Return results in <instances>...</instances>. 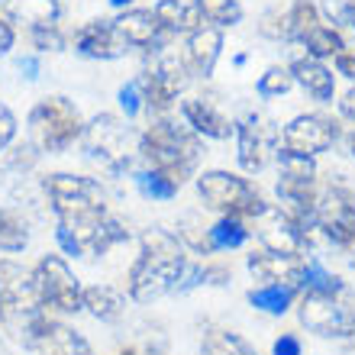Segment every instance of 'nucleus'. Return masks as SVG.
Returning a JSON list of instances; mask_svg holds the SVG:
<instances>
[{
	"instance_id": "nucleus-1",
	"label": "nucleus",
	"mask_w": 355,
	"mask_h": 355,
	"mask_svg": "<svg viewBox=\"0 0 355 355\" xmlns=\"http://www.w3.org/2000/svg\"><path fill=\"white\" fill-rule=\"evenodd\" d=\"M187 249L178 233L165 226H149L139 233V259L126 275V297L136 304H155L165 294H175L187 271Z\"/></svg>"
},
{
	"instance_id": "nucleus-2",
	"label": "nucleus",
	"mask_w": 355,
	"mask_h": 355,
	"mask_svg": "<svg viewBox=\"0 0 355 355\" xmlns=\"http://www.w3.org/2000/svg\"><path fill=\"white\" fill-rule=\"evenodd\" d=\"M204 155V139L184 120L175 116H152L139 132V162L146 168L168 175L175 184L197 178V165Z\"/></svg>"
},
{
	"instance_id": "nucleus-3",
	"label": "nucleus",
	"mask_w": 355,
	"mask_h": 355,
	"mask_svg": "<svg viewBox=\"0 0 355 355\" xmlns=\"http://www.w3.org/2000/svg\"><path fill=\"white\" fill-rule=\"evenodd\" d=\"M81 149L85 155L110 178H126L139 168V132L116 113H97L85 123L81 132Z\"/></svg>"
},
{
	"instance_id": "nucleus-4",
	"label": "nucleus",
	"mask_w": 355,
	"mask_h": 355,
	"mask_svg": "<svg viewBox=\"0 0 355 355\" xmlns=\"http://www.w3.org/2000/svg\"><path fill=\"white\" fill-rule=\"evenodd\" d=\"M26 126H29V142L39 152L58 155V152H68L81 139L85 116L78 110V103L68 101L65 94H52V97H42V101L33 103Z\"/></svg>"
},
{
	"instance_id": "nucleus-5",
	"label": "nucleus",
	"mask_w": 355,
	"mask_h": 355,
	"mask_svg": "<svg viewBox=\"0 0 355 355\" xmlns=\"http://www.w3.org/2000/svg\"><path fill=\"white\" fill-rule=\"evenodd\" d=\"M197 197L204 200L207 210H216L220 216H239V220H252L268 207V200L262 197V191L243 175L233 171L214 168V171H200L194 178Z\"/></svg>"
},
{
	"instance_id": "nucleus-6",
	"label": "nucleus",
	"mask_w": 355,
	"mask_h": 355,
	"mask_svg": "<svg viewBox=\"0 0 355 355\" xmlns=\"http://www.w3.org/2000/svg\"><path fill=\"white\" fill-rule=\"evenodd\" d=\"M130 239V230L120 216H113L110 210L81 216V220H65L55 223V243L58 249L71 259H94V255L110 252L113 245H120Z\"/></svg>"
},
{
	"instance_id": "nucleus-7",
	"label": "nucleus",
	"mask_w": 355,
	"mask_h": 355,
	"mask_svg": "<svg viewBox=\"0 0 355 355\" xmlns=\"http://www.w3.org/2000/svg\"><path fill=\"white\" fill-rule=\"evenodd\" d=\"M42 197H46L49 210L55 214V223L81 220V216L110 210L103 184L97 178H87V175H68V171L49 175L42 181Z\"/></svg>"
},
{
	"instance_id": "nucleus-8",
	"label": "nucleus",
	"mask_w": 355,
	"mask_h": 355,
	"mask_svg": "<svg viewBox=\"0 0 355 355\" xmlns=\"http://www.w3.org/2000/svg\"><path fill=\"white\" fill-rule=\"evenodd\" d=\"M33 278H36L42 310L62 313V317L85 310V284H81V278L71 271V265L62 255H42L33 265Z\"/></svg>"
},
{
	"instance_id": "nucleus-9",
	"label": "nucleus",
	"mask_w": 355,
	"mask_h": 355,
	"mask_svg": "<svg viewBox=\"0 0 355 355\" xmlns=\"http://www.w3.org/2000/svg\"><path fill=\"white\" fill-rule=\"evenodd\" d=\"M317 233L320 243L355 259V194L346 184L320 187L317 197Z\"/></svg>"
},
{
	"instance_id": "nucleus-10",
	"label": "nucleus",
	"mask_w": 355,
	"mask_h": 355,
	"mask_svg": "<svg viewBox=\"0 0 355 355\" xmlns=\"http://www.w3.org/2000/svg\"><path fill=\"white\" fill-rule=\"evenodd\" d=\"M300 323L323 339H352L355 336V300L349 294H310L297 297Z\"/></svg>"
},
{
	"instance_id": "nucleus-11",
	"label": "nucleus",
	"mask_w": 355,
	"mask_h": 355,
	"mask_svg": "<svg viewBox=\"0 0 355 355\" xmlns=\"http://www.w3.org/2000/svg\"><path fill=\"white\" fill-rule=\"evenodd\" d=\"M236 159H239V168L245 175H259V171L268 168V162L275 159L278 152V132L275 123L265 116V113L245 107L239 116H236Z\"/></svg>"
},
{
	"instance_id": "nucleus-12",
	"label": "nucleus",
	"mask_w": 355,
	"mask_h": 355,
	"mask_svg": "<svg viewBox=\"0 0 355 355\" xmlns=\"http://www.w3.org/2000/svg\"><path fill=\"white\" fill-rule=\"evenodd\" d=\"M343 139V126L339 120L327 113H300L291 123H284L278 132V149L294 152V155H307L317 159L320 152H329Z\"/></svg>"
},
{
	"instance_id": "nucleus-13",
	"label": "nucleus",
	"mask_w": 355,
	"mask_h": 355,
	"mask_svg": "<svg viewBox=\"0 0 355 355\" xmlns=\"http://www.w3.org/2000/svg\"><path fill=\"white\" fill-rule=\"evenodd\" d=\"M249 233L259 239L262 249L268 252H288V255H304L307 252V239L294 220H291L278 204H268L259 216L249 220Z\"/></svg>"
},
{
	"instance_id": "nucleus-14",
	"label": "nucleus",
	"mask_w": 355,
	"mask_h": 355,
	"mask_svg": "<svg viewBox=\"0 0 355 355\" xmlns=\"http://www.w3.org/2000/svg\"><path fill=\"white\" fill-rule=\"evenodd\" d=\"M178 113H181V120H184L200 139L226 142L236 136L233 116L220 107V101H216L214 94H191V97H181V101H178Z\"/></svg>"
},
{
	"instance_id": "nucleus-15",
	"label": "nucleus",
	"mask_w": 355,
	"mask_h": 355,
	"mask_svg": "<svg viewBox=\"0 0 355 355\" xmlns=\"http://www.w3.org/2000/svg\"><path fill=\"white\" fill-rule=\"evenodd\" d=\"M120 36L130 42V49H139L146 55H155L159 49H165L168 42H175L168 29L159 23L155 10L152 7H130V10H120V17L113 19Z\"/></svg>"
},
{
	"instance_id": "nucleus-16",
	"label": "nucleus",
	"mask_w": 355,
	"mask_h": 355,
	"mask_svg": "<svg viewBox=\"0 0 355 355\" xmlns=\"http://www.w3.org/2000/svg\"><path fill=\"white\" fill-rule=\"evenodd\" d=\"M75 52L94 62H116L130 52V42L120 36L113 19H87L75 29Z\"/></svg>"
},
{
	"instance_id": "nucleus-17",
	"label": "nucleus",
	"mask_w": 355,
	"mask_h": 355,
	"mask_svg": "<svg viewBox=\"0 0 355 355\" xmlns=\"http://www.w3.org/2000/svg\"><path fill=\"white\" fill-rule=\"evenodd\" d=\"M39 307L42 304H39L33 268H23L13 259H3L0 262V310H3V317L7 313H26V310H39Z\"/></svg>"
},
{
	"instance_id": "nucleus-18",
	"label": "nucleus",
	"mask_w": 355,
	"mask_h": 355,
	"mask_svg": "<svg viewBox=\"0 0 355 355\" xmlns=\"http://www.w3.org/2000/svg\"><path fill=\"white\" fill-rule=\"evenodd\" d=\"M307 255V252H304ZM304 255L288 252H268L259 249L245 259V268L259 284H288V288H304Z\"/></svg>"
},
{
	"instance_id": "nucleus-19",
	"label": "nucleus",
	"mask_w": 355,
	"mask_h": 355,
	"mask_svg": "<svg viewBox=\"0 0 355 355\" xmlns=\"http://www.w3.org/2000/svg\"><path fill=\"white\" fill-rule=\"evenodd\" d=\"M220 55H223V29L204 23V26H197L194 33L184 36L187 68H191V75L200 78V81H207V78L214 75Z\"/></svg>"
},
{
	"instance_id": "nucleus-20",
	"label": "nucleus",
	"mask_w": 355,
	"mask_h": 355,
	"mask_svg": "<svg viewBox=\"0 0 355 355\" xmlns=\"http://www.w3.org/2000/svg\"><path fill=\"white\" fill-rule=\"evenodd\" d=\"M288 68H291V75H294V85L307 94V97H313L317 103H329L336 97V75H333L320 58H310L307 52H304V55H297Z\"/></svg>"
},
{
	"instance_id": "nucleus-21",
	"label": "nucleus",
	"mask_w": 355,
	"mask_h": 355,
	"mask_svg": "<svg viewBox=\"0 0 355 355\" xmlns=\"http://www.w3.org/2000/svg\"><path fill=\"white\" fill-rule=\"evenodd\" d=\"M3 10L10 23H23L26 33L36 26H55L62 19V0H7Z\"/></svg>"
},
{
	"instance_id": "nucleus-22",
	"label": "nucleus",
	"mask_w": 355,
	"mask_h": 355,
	"mask_svg": "<svg viewBox=\"0 0 355 355\" xmlns=\"http://www.w3.org/2000/svg\"><path fill=\"white\" fill-rule=\"evenodd\" d=\"M152 10H155L159 23L168 29L175 39L194 33L197 26H204V17H200V10H197L194 0H159Z\"/></svg>"
},
{
	"instance_id": "nucleus-23",
	"label": "nucleus",
	"mask_w": 355,
	"mask_h": 355,
	"mask_svg": "<svg viewBox=\"0 0 355 355\" xmlns=\"http://www.w3.org/2000/svg\"><path fill=\"white\" fill-rule=\"evenodd\" d=\"M85 310L101 323H116L126 313V294L113 284H91L85 288Z\"/></svg>"
},
{
	"instance_id": "nucleus-24",
	"label": "nucleus",
	"mask_w": 355,
	"mask_h": 355,
	"mask_svg": "<svg viewBox=\"0 0 355 355\" xmlns=\"http://www.w3.org/2000/svg\"><path fill=\"white\" fill-rule=\"evenodd\" d=\"M300 291L288 288V284H259V288L249 291V304L255 310H262L268 317H284L294 304H297Z\"/></svg>"
},
{
	"instance_id": "nucleus-25",
	"label": "nucleus",
	"mask_w": 355,
	"mask_h": 355,
	"mask_svg": "<svg viewBox=\"0 0 355 355\" xmlns=\"http://www.w3.org/2000/svg\"><path fill=\"white\" fill-rule=\"evenodd\" d=\"M207 236H210V249L214 252H233V249H243L252 239L249 223L239 220V216H216L210 230H207Z\"/></svg>"
},
{
	"instance_id": "nucleus-26",
	"label": "nucleus",
	"mask_w": 355,
	"mask_h": 355,
	"mask_svg": "<svg viewBox=\"0 0 355 355\" xmlns=\"http://www.w3.org/2000/svg\"><path fill=\"white\" fill-rule=\"evenodd\" d=\"M304 291H310V294H349L346 281L339 278V275H333L323 265V259L313 252L304 255V288H300V294Z\"/></svg>"
},
{
	"instance_id": "nucleus-27",
	"label": "nucleus",
	"mask_w": 355,
	"mask_h": 355,
	"mask_svg": "<svg viewBox=\"0 0 355 355\" xmlns=\"http://www.w3.org/2000/svg\"><path fill=\"white\" fill-rule=\"evenodd\" d=\"M200 352L204 355H259V349L245 336L233 333V329L210 327L204 333V339H200Z\"/></svg>"
},
{
	"instance_id": "nucleus-28",
	"label": "nucleus",
	"mask_w": 355,
	"mask_h": 355,
	"mask_svg": "<svg viewBox=\"0 0 355 355\" xmlns=\"http://www.w3.org/2000/svg\"><path fill=\"white\" fill-rule=\"evenodd\" d=\"M304 52H307L310 58H320V62H327V58H336L339 52H346V36L339 33L336 26H329V23H320V26H313L304 36Z\"/></svg>"
},
{
	"instance_id": "nucleus-29",
	"label": "nucleus",
	"mask_w": 355,
	"mask_h": 355,
	"mask_svg": "<svg viewBox=\"0 0 355 355\" xmlns=\"http://www.w3.org/2000/svg\"><path fill=\"white\" fill-rule=\"evenodd\" d=\"M29 245V223L23 210L13 207H0V252L17 255Z\"/></svg>"
},
{
	"instance_id": "nucleus-30",
	"label": "nucleus",
	"mask_w": 355,
	"mask_h": 355,
	"mask_svg": "<svg viewBox=\"0 0 355 355\" xmlns=\"http://www.w3.org/2000/svg\"><path fill=\"white\" fill-rule=\"evenodd\" d=\"M197 10H200V17H204V23H210V26L216 29H233L243 23L245 10L239 0H194Z\"/></svg>"
},
{
	"instance_id": "nucleus-31",
	"label": "nucleus",
	"mask_w": 355,
	"mask_h": 355,
	"mask_svg": "<svg viewBox=\"0 0 355 355\" xmlns=\"http://www.w3.org/2000/svg\"><path fill=\"white\" fill-rule=\"evenodd\" d=\"M207 230H210V226H204V220H200V214H197V210H187V214L178 220V239H181V245H184L187 252L204 255V259H207V255H214Z\"/></svg>"
},
{
	"instance_id": "nucleus-32",
	"label": "nucleus",
	"mask_w": 355,
	"mask_h": 355,
	"mask_svg": "<svg viewBox=\"0 0 355 355\" xmlns=\"http://www.w3.org/2000/svg\"><path fill=\"white\" fill-rule=\"evenodd\" d=\"M323 17H320V3L313 0H291L288 7V33H291V46H300L304 36H307L313 26H320Z\"/></svg>"
},
{
	"instance_id": "nucleus-33",
	"label": "nucleus",
	"mask_w": 355,
	"mask_h": 355,
	"mask_svg": "<svg viewBox=\"0 0 355 355\" xmlns=\"http://www.w3.org/2000/svg\"><path fill=\"white\" fill-rule=\"evenodd\" d=\"M132 181L139 187V194L149 197V200H175L178 191H181V184H175L168 175H162L155 168H146V165H139V168L132 171Z\"/></svg>"
},
{
	"instance_id": "nucleus-34",
	"label": "nucleus",
	"mask_w": 355,
	"mask_h": 355,
	"mask_svg": "<svg viewBox=\"0 0 355 355\" xmlns=\"http://www.w3.org/2000/svg\"><path fill=\"white\" fill-rule=\"evenodd\" d=\"M294 87V75H291L288 65H271L262 78H259V85H255V94L262 97V101H275V97H284V94Z\"/></svg>"
},
{
	"instance_id": "nucleus-35",
	"label": "nucleus",
	"mask_w": 355,
	"mask_h": 355,
	"mask_svg": "<svg viewBox=\"0 0 355 355\" xmlns=\"http://www.w3.org/2000/svg\"><path fill=\"white\" fill-rule=\"evenodd\" d=\"M42 152L33 146V142H13L7 152H3V168L13 171L17 178H26L29 171L36 168V162Z\"/></svg>"
},
{
	"instance_id": "nucleus-36",
	"label": "nucleus",
	"mask_w": 355,
	"mask_h": 355,
	"mask_svg": "<svg viewBox=\"0 0 355 355\" xmlns=\"http://www.w3.org/2000/svg\"><path fill=\"white\" fill-rule=\"evenodd\" d=\"M320 17H323V23L336 26L339 33L355 36V0H339V3L327 0V3L320 7Z\"/></svg>"
},
{
	"instance_id": "nucleus-37",
	"label": "nucleus",
	"mask_w": 355,
	"mask_h": 355,
	"mask_svg": "<svg viewBox=\"0 0 355 355\" xmlns=\"http://www.w3.org/2000/svg\"><path fill=\"white\" fill-rule=\"evenodd\" d=\"M259 36L268 39V42H291V33H288V7H271L262 13L259 19Z\"/></svg>"
},
{
	"instance_id": "nucleus-38",
	"label": "nucleus",
	"mask_w": 355,
	"mask_h": 355,
	"mask_svg": "<svg viewBox=\"0 0 355 355\" xmlns=\"http://www.w3.org/2000/svg\"><path fill=\"white\" fill-rule=\"evenodd\" d=\"M29 42H33V49L36 52H62V49L68 46V36L62 33V26H36L29 29Z\"/></svg>"
},
{
	"instance_id": "nucleus-39",
	"label": "nucleus",
	"mask_w": 355,
	"mask_h": 355,
	"mask_svg": "<svg viewBox=\"0 0 355 355\" xmlns=\"http://www.w3.org/2000/svg\"><path fill=\"white\" fill-rule=\"evenodd\" d=\"M120 110H123V116L126 120H136L142 110H146V101H142V91H139V81L132 78V81H126V85L120 87Z\"/></svg>"
},
{
	"instance_id": "nucleus-40",
	"label": "nucleus",
	"mask_w": 355,
	"mask_h": 355,
	"mask_svg": "<svg viewBox=\"0 0 355 355\" xmlns=\"http://www.w3.org/2000/svg\"><path fill=\"white\" fill-rule=\"evenodd\" d=\"M13 142H17V116H13V110H10L7 103L0 101V155H3Z\"/></svg>"
},
{
	"instance_id": "nucleus-41",
	"label": "nucleus",
	"mask_w": 355,
	"mask_h": 355,
	"mask_svg": "<svg viewBox=\"0 0 355 355\" xmlns=\"http://www.w3.org/2000/svg\"><path fill=\"white\" fill-rule=\"evenodd\" d=\"M271 355H304V343H300V336H294V333H281V336L275 339Z\"/></svg>"
},
{
	"instance_id": "nucleus-42",
	"label": "nucleus",
	"mask_w": 355,
	"mask_h": 355,
	"mask_svg": "<svg viewBox=\"0 0 355 355\" xmlns=\"http://www.w3.org/2000/svg\"><path fill=\"white\" fill-rule=\"evenodd\" d=\"M13 42H17V29H13V23L7 19V13H0V58L13 49Z\"/></svg>"
},
{
	"instance_id": "nucleus-43",
	"label": "nucleus",
	"mask_w": 355,
	"mask_h": 355,
	"mask_svg": "<svg viewBox=\"0 0 355 355\" xmlns=\"http://www.w3.org/2000/svg\"><path fill=\"white\" fill-rule=\"evenodd\" d=\"M17 68H19V75L26 78V81H36V78L42 75V65H39V58H36V55H23V58H17Z\"/></svg>"
},
{
	"instance_id": "nucleus-44",
	"label": "nucleus",
	"mask_w": 355,
	"mask_h": 355,
	"mask_svg": "<svg viewBox=\"0 0 355 355\" xmlns=\"http://www.w3.org/2000/svg\"><path fill=\"white\" fill-rule=\"evenodd\" d=\"M333 62H336V75L349 78V81L355 85V52H339Z\"/></svg>"
},
{
	"instance_id": "nucleus-45",
	"label": "nucleus",
	"mask_w": 355,
	"mask_h": 355,
	"mask_svg": "<svg viewBox=\"0 0 355 355\" xmlns=\"http://www.w3.org/2000/svg\"><path fill=\"white\" fill-rule=\"evenodd\" d=\"M339 116L349 123H355V85L349 87L343 97H339Z\"/></svg>"
},
{
	"instance_id": "nucleus-46",
	"label": "nucleus",
	"mask_w": 355,
	"mask_h": 355,
	"mask_svg": "<svg viewBox=\"0 0 355 355\" xmlns=\"http://www.w3.org/2000/svg\"><path fill=\"white\" fill-rule=\"evenodd\" d=\"M130 3L132 0H110V7H116V10H130Z\"/></svg>"
},
{
	"instance_id": "nucleus-47",
	"label": "nucleus",
	"mask_w": 355,
	"mask_h": 355,
	"mask_svg": "<svg viewBox=\"0 0 355 355\" xmlns=\"http://www.w3.org/2000/svg\"><path fill=\"white\" fill-rule=\"evenodd\" d=\"M346 146H349V155L355 159V132H349V139H346Z\"/></svg>"
},
{
	"instance_id": "nucleus-48",
	"label": "nucleus",
	"mask_w": 355,
	"mask_h": 355,
	"mask_svg": "<svg viewBox=\"0 0 355 355\" xmlns=\"http://www.w3.org/2000/svg\"><path fill=\"white\" fill-rule=\"evenodd\" d=\"M3 3H7V0H0V10H3Z\"/></svg>"
}]
</instances>
